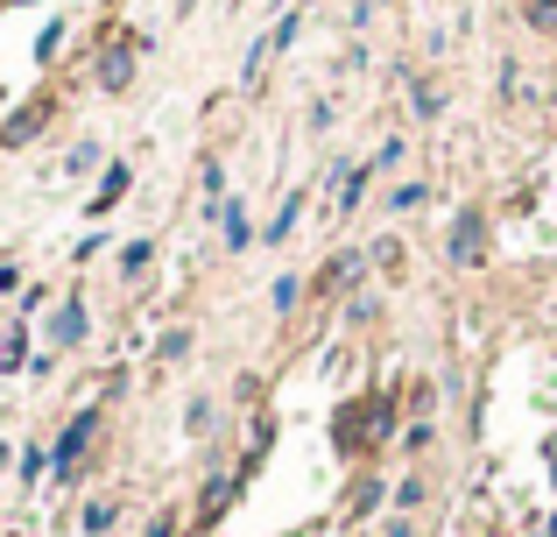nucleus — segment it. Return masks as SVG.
I'll list each match as a JSON object with an SVG mask.
<instances>
[{"label": "nucleus", "instance_id": "f257e3e1", "mask_svg": "<svg viewBox=\"0 0 557 537\" xmlns=\"http://www.w3.org/2000/svg\"><path fill=\"white\" fill-rule=\"evenodd\" d=\"M395 431V403L388 396H368V403H346L339 425H332V439H339V453H368Z\"/></svg>", "mask_w": 557, "mask_h": 537}, {"label": "nucleus", "instance_id": "f03ea898", "mask_svg": "<svg viewBox=\"0 0 557 537\" xmlns=\"http://www.w3.org/2000/svg\"><path fill=\"white\" fill-rule=\"evenodd\" d=\"M99 439V403H92V411H78V417H71V425L64 431H57V446H50V474H57V481H78V467H85V446H92Z\"/></svg>", "mask_w": 557, "mask_h": 537}, {"label": "nucleus", "instance_id": "7ed1b4c3", "mask_svg": "<svg viewBox=\"0 0 557 537\" xmlns=\"http://www.w3.org/2000/svg\"><path fill=\"white\" fill-rule=\"evenodd\" d=\"M445 255H451L459 269H480V263H487V220H480L473 206H466L459 220H451V234H445Z\"/></svg>", "mask_w": 557, "mask_h": 537}, {"label": "nucleus", "instance_id": "20e7f679", "mask_svg": "<svg viewBox=\"0 0 557 537\" xmlns=\"http://www.w3.org/2000/svg\"><path fill=\"white\" fill-rule=\"evenodd\" d=\"M42 121H50V99H28V107H14L8 121H0V149H22V142H36Z\"/></svg>", "mask_w": 557, "mask_h": 537}, {"label": "nucleus", "instance_id": "39448f33", "mask_svg": "<svg viewBox=\"0 0 557 537\" xmlns=\"http://www.w3.org/2000/svg\"><path fill=\"white\" fill-rule=\"evenodd\" d=\"M219 234H226V248L233 255H247V248H255V220H247V206H240V198H226V206H219Z\"/></svg>", "mask_w": 557, "mask_h": 537}, {"label": "nucleus", "instance_id": "423d86ee", "mask_svg": "<svg viewBox=\"0 0 557 537\" xmlns=\"http://www.w3.org/2000/svg\"><path fill=\"white\" fill-rule=\"evenodd\" d=\"M127 192H135V170H127V163H107V178H99V192H92V206H85V212L99 220V212H113Z\"/></svg>", "mask_w": 557, "mask_h": 537}, {"label": "nucleus", "instance_id": "0eeeda50", "mask_svg": "<svg viewBox=\"0 0 557 537\" xmlns=\"http://www.w3.org/2000/svg\"><path fill=\"white\" fill-rule=\"evenodd\" d=\"M99 85H107V93H127V85H135V42H113V50L99 57Z\"/></svg>", "mask_w": 557, "mask_h": 537}, {"label": "nucleus", "instance_id": "6e6552de", "mask_svg": "<svg viewBox=\"0 0 557 537\" xmlns=\"http://www.w3.org/2000/svg\"><path fill=\"white\" fill-rule=\"evenodd\" d=\"M50 340H57V346H85V297H64V304H57Z\"/></svg>", "mask_w": 557, "mask_h": 537}, {"label": "nucleus", "instance_id": "1a4fd4ad", "mask_svg": "<svg viewBox=\"0 0 557 537\" xmlns=\"http://www.w3.org/2000/svg\"><path fill=\"white\" fill-rule=\"evenodd\" d=\"M297 220H304V192H289L283 206H275V220L261 227V241H269V248H275V241H289V234H297Z\"/></svg>", "mask_w": 557, "mask_h": 537}, {"label": "nucleus", "instance_id": "9d476101", "mask_svg": "<svg viewBox=\"0 0 557 537\" xmlns=\"http://www.w3.org/2000/svg\"><path fill=\"white\" fill-rule=\"evenodd\" d=\"M233 488H240L233 474H212V481H205V496H198V524H219V510L233 502Z\"/></svg>", "mask_w": 557, "mask_h": 537}, {"label": "nucleus", "instance_id": "9b49d317", "mask_svg": "<svg viewBox=\"0 0 557 537\" xmlns=\"http://www.w3.org/2000/svg\"><path fill=\"white\" fill-rule=\"evenodd\" d=\"M368 184H374V163H354V170H346V178H339V212H360Z\"/></svg>", "mask_w": 557, "mask_h": 537}, {"label": "nucleus", "instance_id": "f8f14e48", "mask_svg": "<svg viewBox=\"0 0 557 537\" xmlns=\"http://www.w3.org/2000/svg\"><path fill=\"white\" fill-rule=\"evenodd\" d=\"M269 304H275V312H297V304H304V276H275V290H269Z\"/></svg>", "mask_w": 557, "mask_h": 537}, {"label": "nucleus", "instance_id": "ddd939ff", "mask_svg": "<svg viewBox=\"0 0 557 537\" xmlns=\"http://www.w3.org/2000/svg\"><path fill=\"white\" fill-rule=\"evenodd\" d=\"M78 530H85V537H107V530H113V502H107V496H99V502H85Z\"/></svg>", "mask_w": 557, "mask_h": 537}, {"label": "nucleus", "instance_id": "4468645a", "mask_svg": "<svg viewBox=\"0 0 557 537\" xmlns=\"http://www.w3.org/2000/svg\"><path fill=\"white\" fill-rule=\"evenodd\" d=\"M423 198H431V184H395V192H388V212L403 220V212H417V206H423Z\"/></svg>", "mask_w": 557, "mask_h": 537}, {"label": "nucleus", "instance_id": "2eb2a0df", "mask_svg": "<svg viewBox=\"0 0 557 537\" xmlns=\"http://www.w3.org/2000/svg\"><path fill=\"white\" fill-rule=\"evenodd\" d=\"M14 368H28V332H22V326H14L8 346H0V375H14Z\"/></svg>", "mask_w": 557, "mask_h": 537}, {"label": "nucleus", "instance_id": "dca6fc26", "mask_svg": "<svg viewBox=\"0 0 557 537\" xmlns=\"http://www.w3.org/2000/svg\"><path fill=\"white\" fill-rule=\"evenodd\" d=\"M149 263H156V241H127L121 248V276H141Z\"/></svg>", "mask_w": 557, "mask_h": 537}, {"label": "nucleus", "instance_id": "f3484780", "mask_svg": "<svg viewBox=\"0 0 557 537\" xmlns=\"http://www.w3.org/2000/svg\"><path fill=\"white\" fill-rule=\"evenodd\" d=\"M297 28H304V14H297V8H289V14H283V22H275V28H269V50H289V42H297Z\"/></svg>", "mask_w": 557, "mask_h": 537}, {"label": "nucleus", "instance_id": "a211bd4d", "mask_svg": "<svg viewBox=\"0 0 557 537\" xmlns=\"http://www.w3.org/2000/svg\"><path fill=\"white\" fill-rule=\"evenodd\" d=\"M530 28L536 36H557V0H530Z\"/></svg>", "mask_w": 557, "mask_h": 537}, {"label": "nucleus", "instance_id": "6ab92c4d", "mask_svg": "<svg viewBox=\"0 0 557 537\" xmlns=\"http://www.w3.org/2000/svg\"><path fill=\"white\" fill-rule=\"evenodd\" d=\"M417 113H423V121H431V113H445V85L423 78V85H417Z\"/></svg>", "mask_w": 557, "mask_h": 537}, {"label": "nucleus", "instance_id": "aec40b11", "mask_svg": "<svg viewBox=\"0 0 557 537\" xmlns=\"http://www.w3.org/2000/svg\"><path fill=\"white\" fill-rule=\"evenodd\" d=\"M92 163H99V142H78V149L64 156V170H71V178H85V170H92Z\"/></svg>", "mask_w": 557, "mask_h": 537}, {"label": "nucleus", "instance_id": "412c9836", "mask_svg": "<svg viewBox=\"0 0 557 537\" xmlns=\"http://www.w3.org/2000/svg\"><path fill=\"white\" fill-rule=\"evenodd\" d=\"M156 354H163V361H170V368H177V361L190 354V332H184V326H177V332H163V346H156Z\"/></svg>", "mask_w": 557, "mask_h": 537}, {"label": "nucleus", "instance_id": "4be33fe9", "mask_svg": "<svg viewBox=\"0 0 557 537\" xmlns=\"http://www.w3.org/2000/svg\"><path fill=\"white\" fill-rule=\"evenodd\" d=\"M374 502H381V481H360V488H354V510H346V516H374Z\"/></svg>", "mask_w": 557, "mask_h": 537}, {"label": "nucleus", "instance_id": "5701e85b", "mask_svg": "<svg viewBox=\"0 0 557 537\" xmlns=\"http://www.w3.org/2000/svg\"><path fill=\"white\" fill-rule=\"evenodd\" d=\"M42 467H50V446H28L22 453V481H42Z\"/></svg>", "mask_w": 557, "mask_h": 537}, {"label": "nucleus", "instance_id": "b1692460", "mask_svg": "<svg viewBox=\"0 0 557 537\" xmlns=\"http://www.w3.org/2000/svg\"><path fill=\"white\" fill-rule=\"evenodd\" d=\"M395 163H403V135H388V142L374 149V170H395Z\"/></svg>", "mask_w": 557, "mask_h": 537}, {"label": "nucleus", "instance_id": "393cba45", "mask_svg": "<svg viewBox=\"0 0 557 537\" xmlns=\"http://www.w3.org/2000/svg\"><path fill=\"white\" fill-rule=\"evenodd\" d=\"M141 537H177V510H156V516H149V530H141Z\"/></svg>", "mask_w": 557, "mask_h": 537}, {"label": "nucleus", "instance_id": "a878e982", "mask_svg": "<svg viewBox=\"0 0 557 537\" xmlns=\"http://www.w3.org/2000/svg\"><path fill=\"white\" fill-rule=\"evenodd\" d=\"M417 502H423V481H403V488H395V510H403V516L417 510Z\"/></svg>", "mask_w": 557, "mask_h": 537}, {"label": "nucleus", "instance_id": "bb28decb", "mask_svg": "<svg viewBox=\"0 0 557 537\" xmlns=\"http://www.w3.org/2000/svg\"><path fill=\"white\" fill-rule=\"evenodd\" d=\"M368 263H374V269H395V263H403V248H395V241H374Z\"/></svg>", "mask_w": 557, "mask_h": 537}, {"label": "nucleus", "instance_id": "cd10ccee", "mask_svg": "<svg viewBox=\"0 0 557 537\" xmlns=\"http://www.w3.org/2000/svg\"><path fill=\"white\" fill-rule=\"evenodd\" d=\"M8 290H22V269H14V263H0V297H8Z\"/></svg>", "mask_w": 557, "mask_h": 537}]
</instances>
